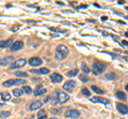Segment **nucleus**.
I'll list each match as a JSON object with an SVG mask.
<instances>
[{"label": "nucleus", "mask_w": 128, "mask_h": 119, "mask_svg": "<svg viewBox=\"0 0 128 119\" xmlns=\"http://www.w3.org/2000/svg\"><path fill=\"white\" fill-rule=\"evenodd\" d=\"M15 76L16 77H22V78H27V76H28V73L27 72H22V71H16L15 72Z\"/></svg>", "instance_id": "25"}, {"label": "nucleus", "mask_w": 128, "mask_h": 119, "mask_svg": "<svg viewBox=\"0 0 128 119\" xmlns=\"http://www.w3.org/2000/svg\"><path fill=\"white\" fill-rule=\"evenodd\" d=\"M91 88L94 90V92L96 93V94H100V95H102V94H105V90H102V88H99V87H97V86H95V85H93V86H91Z\"/></svg>", "instance_id": "22"}, {"label": "nucleus", "mask_w": 128, "mask_h": 119, "mask_svg": "<svg viewBox=\"0 0 128 119\" xmlns=\"http://www.w3.org/2000/svg\"><path fill=\"white\" fill-rule=\"evenodd\" d=\"M42 105H43L42 101H34V102H32L31 104H30V110H31V111L38 110V109L42 108Z\"/></svg>", "instance_id": "14"}, {"label": "nucleus", "mask_w": 128, "mask_h": 119, "mask_svg": "<svg viewBox=\"0 0 128 119\" xmlns=\"http://www.w3.org/2000/svg\"><path fill=\"white\" fill-rule=\"evenodd\" d=\"M60 110H52V114H59Z\"/></svg>", "instance_id": "33"}, {"label": "nucleus", "mask_w": 128, "mask_h": 119, "mask_svg": "<svg viewBox=\"0 0 128 119\" xmlns=\"http://www.w3.org/2000/svg\"><path fill=\"white\" fill-rule=\"evenodd\" d=\"M81 70H82L84 73H90V71H91V69L86 66V64H84V63H83V64L81 65Z\"/></svg>", "instance_id": "24"}, {"label": "nucleus", "mask_w": 128, "mask_h": 119, "mask_svg": "<svg viewBox=\"0 0 128 119\" xmlns=\"http://www.w3.org/2000/svg\"><path fill=\"white\" fill-rule=\"evenodd\" d=\"M38 119H47V116H43V117H38Z\"/></svg>", "instance_id": "36"}, {"label": "nucleus", "mask_w": 128, "mask_h": 119, "mask_svg": "<svg viewBox=\"0 0 128 119\" xmlns=\"http://www.w3.org/2000/svg\"><path fill=\"white\" fill-rule=\"evenodd\" d=\"M125 88H126V90H127V92H128V84L126 85V87H125Z\"/></svg>", "instance_id": "40"}, {"label": "nucleus", "mask_w": 128, "mask_h": 119, "mask_svg": "<svg viewBox=\"0 0 128 119\" xmlns=\"http://www.w3.org/2000/svg\"><path fill=\"white\" fill-rule=\"evenodd\" d=\"M10 115H11L10 111H6V112H0V117H2V118H6V117H9Z\"/></svg>", "instance_id": "28"}, {"label": "nucleus", "mask_w": 128, "mask_h": 119, "mask_svg": "<svg viewBox=\"0 0 128 119\" xmlns=\"http://www.w3.org/2000/svg\"><path fill=\"white\" fill-rule=\"evenodd\" d=\"M125 36H126V37H128V32H126V33H125Z\"/></svg>", "instance_id": "41"}, {"label": "nucleus", "mask_w": 128, "mask_h": 119, "mask_svg": "<svg viewBox=\"0 0 128 119\" xmlns=\"http://www.w3.org/2000/svg\"><path fill=\"white\" fill-rule=\"evenodd\" d=\"M43 116H46V115H45V111H44V110H40L38 113V117H43Z\"/></svg>", "instance_id": "30"}, {"label": "nucleus", "mask_w": 128, "mask_h": 119, "mask_svg": "<svg viewBox=\"0 0 128 119\" xmlns=\"http://www.w3.org/2000/svg\"><path fill=\"white\" fill-rule=\"evenodd\" d=\"M79 79H80V80H81L82 82H88V81H89V78H88L86 74H80Z\"/></svg>", "instance_id": "29"}, {"label": "nucleus", "mask_w": 128, "mask_h": 119, "mask_svg": "<svg viewBox=\"0 0 128 119\" xmlns=\"http://www.w3.org/2000/svg\"><path fill=\"white\" fill-rule=\"evenodd\" d=\"M120 4H123V3H125V1H118Z\"/></svg>", "instance_id": "38"}, {"label": "nucleus", "mask_w": 128, "mask_h": 119, "mask_svg": "<svg viewBox=\"0 0 128 119\" xmlns=\"http://www.w3.org/2000/svg\"><path fill=\"white\" fill-rule=\"evenodd\" d=\"M107 19H108V17H107V16H102V21H106Z\"/></svg>", "instance_id": "35"}, {"label": "nucleus", "mask_w": 128, "mask_h": 119, "mask_svg": "<svg viewBox=\"0 0 128 119\" xmlns=\"http://www.w3.org/2000/svg\"><path fill=\"white\" fill-rule=\"evenodd\" d=\"M115 96H116V98H118L120 100L122 101H126V95L124 94L123 92H116V94H115Z\"/></svg>", "instance_id": "18"}, {"label": "nucleus", "mask_w": 128, "mask_h": 119, "mask_svg": "<svg viewBox=\"0 0 128 119\" xmlns=\"http://www.w3.org/2000/svg\"><path fill=\"white\" fill-rule=\"evenodd\" d=\"M26 65V60L24 59H20L18 61H15L13 64L11 65V69H16V68H22V66Z\"/></svg>", "instance_id": "7"}, {"label": "nucleus", "mask_w": 128, "mask_h": 119, "mask_svg": "<svg viewBox=\"0 0 128 119\" xmlns=\"http://www.w3.org/2000/svg\"><path fill=\"white\" fill-rule=\"evenodd\" d=\"M29 64L31 66H33V67H35V66H41L43 64V61L40 58H38V57H33V58H31L29 60Z\"/></svg>", "instance_id": "8"}, {"label": "nucleus", "mask_w": 128, "mask_h": 119, "mask_svg": "<svg viewBox=\"0 0 128 119\" xmlns=\"http://www.w3.org/2000/svg\"><path fill=\"white\" fill-rule=\"evenodd\" d=\"M70 96L62 90H56L52 95V103L54 104H63L66 101H68Z\"/></svg>", "instance_id": "1"}, {"label": "nucleus", "mask_w": 128, "mask_h": 119, "mask_svg": "<svg viewBox=\"0 0 128 119\" xmlns=\"http://www.w3.org/2000/svg\"><path fill=\"white\" fill-rule=\"evenodd\" d=\"M121 119H123V118H121Z\"/></svg>", "instance_id": "44"}, {"label": "nucleus", "mask_w": 128, "mask_h": 119, "mask_svg": "<svg viewBox=\"0 0 128 119\" xmlns=\"http://www.w3.org/2000/svg\"><path fill=\"white\" fill-rule=\"evenodd\" d=\"M105 79L106 80H115V79H116V74L113 72H108L105 76Z\"/></svg>", "instance_id": "19"}, {"label": "nucleus", "mask_w": 128, "mask_h": 119, "mask_svg": "<svg viewBox=\"0 0 128 119\" xmlns=\"http://www.w3.org/2000/svg\"><path fill=\"white\" fill-rule=\"evenodd\" d=\"M124 60H125V61H127V62H128V57H125V58H124Z\"/></svg>", "instance_id": "39"}, {"label": "nucleus", "mask_w": 128, "mask_h": 119, "mask_svg": "<svg viewBox=\"0 0 128 119\" xmlns=\"http://www.w3.org/2000/svg\"><path fill=\"white\" fill-rule=\"evenodd\" d=\"M49 119H58V118H56V117H52V118H49Z\"/></svg>", "instance_id": "42"}, {"label": "nucleus", "mask_w": 128, "mask_h": 119, "mask_svg": "<svg viewBox=\"0 0 128 119\" xmlns=\"http://www.w3.org/2000/svg\"><path fill=\"white\" fill-rule=\"evenodd\" d=\"M126 10H128V7H126Z\"/></svg>", "instance_id": "43"}, {"label": "nucleus", "mask_w": 128, "mask_h": 119, "mask_svg": "<svg viewBox=\"0 0 128 119\" xmlns=\"http://www.w3.org/2000/svg\"><path fill=\"white\" fill-rule=\"evenodd\" d=\"M68 55V48L65 45H59L56 50L54 58L58 61H63L64 59H66V57Z\"/></svg>", "instance_id": "2"}, {"label": "nucleus", "mask_w": 128, "mask_h": 119, "mask_svg": "<svg viewBox=\"0 0 128 119\" xmlns=\"http://www.w3.org/2000/svg\"><path fill=\"white\" fill-rule=\"evenodd\" d=\"M22 47H24V43H22V41H16L15 43L12 44L11 50H12V51H18V50H20Z\"/></svg>", "instance_id": "10"}, {"label": "nucleus", "mask_w": 128, "mask_h": 119, "mask_svg": "<svg viewBox=\"0 0 128 119\" xmlns=\"http://www.w3.org/2000/svg\"><path fill=\"white\" fill-rule=\"evenodd\" d=\"M4 105H6V103H1V104H0V109H2Z\"/></svg>", "instance_id": "37"}, {"label": "nucleus", "mask_w": 128, "mask_h": 119, "mask_svg": "<svg viewBox=\"0 0 128 119\" xmlns=\"http://www.w3.org/2000/svg\"><path fill=\"white\" fill-rule=\"evenodd\" d=\"M12 44H13V41L11 38L6 39V41H1L0 42V48H8V47L12 46Z\"/></svg>", "instance_id": "15"}, {"label": "nucleus", "mask_w": 128, "mask_h": 119, "mask_svg": "<svg viewBox=\"0 0 128 119\" xmlns=\"http://www.w3.org/2000/svg\"><path fill=\"white\" fill-rule=\"evenodd\" d=\"M0 95H1V98L3 101H9L11 99V95L9 93H1Z\"/></svg>", "instance_id": "23"}, {"label": "nucleus", "mask_w": 128, "mask_h": 119, "mask_svg": "<svg viewBox=\"0 0 128 119\" xmlns=\"http://www.w3.org/2000/svg\"><path fill=\"white\" fill-rule=\"evenodd\" d=\"M65 116L68 118H78L80 116V112L77 110H67L65 112Z\"/></svg>", "instance_id": "6"}, {"label": "nucleus", "mask_w": 128, "mask_h": 119, "mask_svg": "<svg viewBox=\"0 0 128 119\" xmlns=\"http://www.w3.org/2000/svg\"><path fill=\"white\" fill-rule=\"evenodd\" d=\"M13 95L15 97H20L22 95H24V90L20 88H15L13 89Z\"/></svg>", "instance_id": "20"}, {"label": "nucleus", "mask_w": 128, "mask_h": 119, "mask_svg": "<svg viewBox=\"0 0 128 119\" xmlns=\"http://www.w3.org/2000/svg\"><path fill=\"white\" fill-rule=\"evenodd\" d=\"M32 73H40V74H47L49 73V69L46 68V67H42L40 69H31L30 70Z\"/></svg>", "instance_id": "13"}, {"label": "nucleus", "mask_w": 128, "mask_h": 119, "mask_svg": "<svg viewBox=\"0 0 128 119\" xmlns=\"http://www.w3.org/2000/svg\"><path fill=\"white\" fill-rule=\"evenodd\" d=\"M22 90H24V93H26L28 95H30L32 93V89H31V87L30 86H24L22 87Z\"/></svg>", "instance_id": "27"}, {"label": "nucleus", "mask_w": 128, "mask_h": 119, "mask_svg": "<svg viewBox=\"0 0 128 119\" xmlns=\"http://www.w3.org/2000/svg\"><path fill=\"white\" fill-rule=\"evenodd\" d=\"M90 100L94 103H102V104H109L110 103V100L107 98H104V97H92Z\"/></svg>", "instance_id": "5"}, {"label": "nucleus", "mask_w": 128, "mask_h": 119, "mask_svg": "<svg viewBox=\"0 0 128 119\" xmlns=\"http://www.w3.org/2000/svg\"><path fill=\"white\" fill-rule=\"evenodd\" d=\"M106 69H107L106 64H104L102 62H95L93 64V66H92V71H93L95 74H100Z\"/></svg>", "instance_id": "3"}, {"label": "nucleus", "mask_w": 128, "mask_h": 119, "mask_svg": "<svg viewBox=\"0 0 128 119\" xmlns=\"http://www.w3.org/2000/svg\"><path fill=\"white\" fill-rule=\"evenodd\" d=\"M75 86H76V82L73 81V80H70V81H66L65 83H64V85L62 87L65 92H73Z\"/></svg>", "instance_id": "4"}, {"label": "nucleus", "mask_w": 128, "mask_h": 119, "mask_svg": "<svg viewBox=\"0 0 128 119\" xmlns=\"http://www.w3.org/2000/svg\"><path fill=\"white\" fill-rule=\"evenodd\" d=\"M86 7H88V5H86V4H82V5H80L78 9H86Z\"/></svg>", "instance_id": "34"}, {"label": "nucleus", "mask_w": 128, "mask_h": 119, "mask_svg": "<svg viewBox=\"0 0 128 119\" xmlns=\"http://www.w3.org/2000/svg\"><path fill=\"white\" fill-rule=\"evenodd\" d=\"M18 29H19V27L18 26H15L14 28H12V31H17Z\"/></svg>", "instance_id": "32"}, {"label": "nucleus", "mask_w": 128, "mask_h": 119, "mask_svg": "<svg viewBox=\"0 0 128 119\" xmlns=\"http://www.w3.org/2000/svg\"><path fill=\"white\" fill-rule=\"evenodd\" d=\"M13 85H15V80H13V79H10V80L4 81L2 83V86H4V87H11Z\"/></svg>", "instance_id": "17"}, {"label": "nucleus", "mask_w": 128, "mask_h": 119, "mask_svg": "<svg viewBox=\"0 0 128 119\" xmlns=\"http://www.w3.org/2000/svg\"><path fill=\"white\" fill-rule=\"evenodd\" d=\"M50 80L54 83H60V82L63 81V77L58 72H54V73L50 74Z\"/></svg>", "instance_id": "9"}, {"label": "nucleus", "mask_w": 128, "mask_h": 119, "mask_svg": "<svg viewBox=\"0 0 128 119\" xmlns=\"http://www.w3.org/2000/svg\"><path fill=\"white\" fill-rule=\"evenodd\" d=\"M46 93H47V89L45 88V87H43L42 85H38L34 90V96L38 97V96H42V95L46 94Z\"/></svg>", "instance_id": "11"}, {"label": "nucleus", "mask_w": 128, "mask_h": 119, "mask_svg": "<svg viewBox=\"0 0 128 119\" xmlns=\"http://www.w3.org/2000/svg\"><path fill=\"white\" fill-rule=\"evenodd\" d=\"M122 45H123V46H126V47H128V42H126V41H123V42H122Z\"/></svg>", "instance_id": "31"}, {"label": "nucleus", "mask_w": 128, "mask_h": 119, "mask_svg": "<svg viewBox=\"0 0 128 119\" xmlns=\"http://www.w3.org/2000/svg\"><path fill=\"white\" fill-rule=\"evenodd\" d=\"M81 94L82 95H84V96L86 97H90V90L89 89H88V88H86V87H83V88L81 89Z\"/></svg>", "instance_id": "26"}, {"label": "nucleus", "mask_w": 128, "mask_h": 119, "mask_svg": "<svg viewBox=\"0 0 128 119\" xmlns=\"http://www.w3.org/2000/svg\"><path fill=\"white\" fill-rule=\"evenodd\" d=\"M78 69L77 68H74V69H72V70H70L68 72H67V76L68 77H70V78H73V77H75V76H77L78 74Z\"/></svg>", "instance_id": "21"}, {"label": "nucleus", "mask_w": 128, "mask_h": 119, "mask_svg": "<svg viewBox=\"0 0 128 119\" xmlns=\"http://www.w3.org/2000/svg\"><path fill=\"white\" fill-rule=\"evenodd\" d=\"M12 61H14L13 57H6V58H4V59H1V60H0V65L6 66V65H8V64H9L10 62H12Z\"/></svg>", "instance_id": "16"}, {"label": "nucleus", "mask_w": 128, "mask_h": 119, "mask_svg": "<svg viewBox=\"0 0 128 119\" xmlns=\"http://www.w3.org/2000/svg\"><path fill=\"white\" fill-rule=\"evenodd\" d=\"M116 109L121 114H128V106L124 103H118Z\"/></svg>", "instance_id": "12"}]
</instances>
